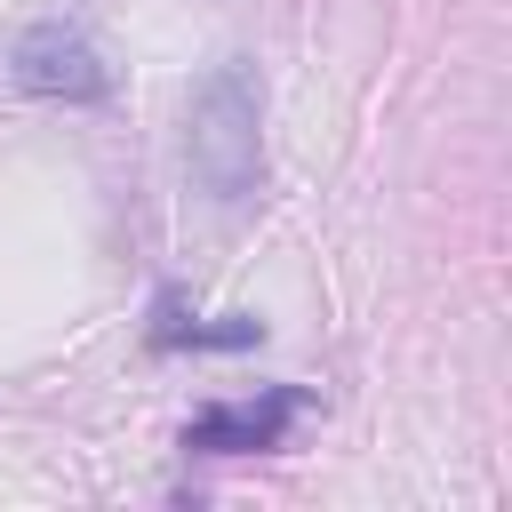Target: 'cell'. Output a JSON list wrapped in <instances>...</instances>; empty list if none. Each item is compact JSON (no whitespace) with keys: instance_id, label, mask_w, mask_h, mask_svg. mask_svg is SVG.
I'll return each instance as SVG.
<instances>
[{"instance_id":"obj_1","label":"cell","mask_w":512,"mask_h":512,"mask_svg":"<svg viewBox=\"0 0 512 512\" xmlns=\"http://www.w3.org/2000/svg\"><path fill=\"white\" fill-rule=\"evenodd\" d=\"M256 72L248 64H216L192 88L184 112V168L216 208H248L264 184V128H256Z\"/></svg>"},{"instance_id":"obj_4","label":"cell","mask_w":512,"mask_h":512,"mask_svg":"<svg viewBox=\"0 0 512 512\" xmlns=\"http://www.w3.org/2000/svg\"><path fill=\"white\" fill-rule=\"evenodd\" d=\"M248 352V344H264V320L256 312H224V320H192L176 296H160L152 304V352Z\"/></svg>"},{"instance_id":"obj_3","label":"cell","mask_w":512,"mask_h":512,"mask_svg":"<svg viewBox=\"0 0 512 512\" xmlns=\"http://www.w3.org/2000/svg\"><path fill=\"white\" fill-rule=\"evenodd\" d=\"M296 416H304V384H272L264 400H208V408L184 424V448H200V456H248V448H280Z\"/></svg>"},{"instance_id":"obj_2","label":"cell","mask_w":512,"mask_h":512,"mask_svg":"<svg viewBox=\"0 0 512 512\" xmlns=\"http://www.w3.org/2000/svg\"><path fill=\"white\" fill-rule=\"evenodd\" d=\"M8 72H16L24 96H48V104H96V96H112V64H104V48H96L80 24H64V16L32 24V32L16 40Z\"/></svg>"}]
</instances>
